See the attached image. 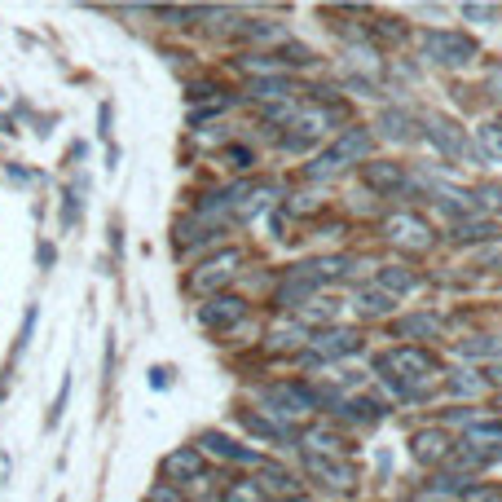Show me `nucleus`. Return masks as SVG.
<instances>
[{
    "instance_id": "nucleus-12",
    "label": "nucleus",
    "mask_w": 502,
    "mask_h": 502,
    "mask_svg": "<svg viewBox=\"0 0 502 502\" xmlns=\"http://www.w3.org/2000/svg\"><path fill=\"white\" fill-rule=\"evenodd\" d=\"M410 454H414V463H424V467L445 463V458L454 454L450 432H441V427H424V432H414V436H410Z\"/></svg>"
},
{
    "instance_id": "nucleus-32",
    "label": "nucleus",
    "mask_w": 502,
    "mask_h": 502,
    "mask_svg": "<svg viewBox=\"0 0 502 502\" xmlns=\"http://www.w3.org/2000/svg\"><path fill=\"white\" fill-rule=\"evenodd\" d=\"M36 318H40V309L31 304V309H26V318H23V330H18V344H14V357H23V352H26V344H31V330H36Z\"/></svg>"
},
{
    "instance_id": "nucleus-17",
    "label": "nucleus",
    "mask_w": 502,
    "mask_h": 502,
    "mask_svg": "<svg viewBox=\"0 0 502 502\" xmlns=\"http://www.w3.org/2000/svg\"><path fill=\"white\" fill-rule=\"evenodd\" d=\"M313 335H309V327H300V318L296 322H277L274 330H269V340H265V349L269 352H296L304 349Z\"/></svg>"
},
{
    "instance_id": "nucleus-3",
    "label": "nucleus",
    "mask_w": 502,
    "mask_h": 502,
    "mask_svg": "<svg viewBox=\"0 0 502 502\" xmlns=\"http://www.w3.org/2000/svg\"><path fill=\"white\" fill-rule=\"evenodd\" d=\"M238 265H243V251H238V247H225V251H216V256H207L199 269L190 274V291H199V296L221 291L229 277L238 274Z\"/></svg>"
},
{
    "instance_id": "nucleus-21",
    "label": "nucleus",
    "mask_w": 502,
    "mask_h": 502,
    "mask_svg": "<svg viewBox=\"0 0 502 502\" xmlns=\"http://www.w3.org/2000/svg\"><path fill=\"white\" fill-rule=\"evenodd\" d=\"M375 287H379V291H388V296L397 300V296H405V291H414V287H419V274H414V269H405V265H388V269H379Z\"/></svg>"
},
{
    "instance_id": "nucleus-30",
    "label": "nucleus",
    "mask_w": 502,
    "mask_h": 502,
    "mask_svg": "<svg viewBox=\"0 0 502 502\" xmlns=\"http://www.w3.org/2000/svg\"><path fill=\"white\" fill-rule=\"evenodd\" d=\"M221 502H260V489H256V480H234Z\"/></svg>"
},
{
    "instance_id": "nucleus-25",
    "label": "nucleus",
    "mask_w": 502,
    "mask_h": 502,
    "mask_svg": "<svg viewBox=\"0 0 502 502\" xmlns=\"http://www.w3.org/2000/svg\"><path fill=\"white\" fill-rule=\"evenodd\" d=\"M489 379L480 371H450V397H485Z\"/></svg>"
},
{
    "instance_id": "nucleus-9",
    "label": "nucleus",
    "mask_w": 502,
    "mask_h": 502,
    "mask_svg": "<svg viewBox=\"0 0 502 502\" xmlns=\"http://www.w3.org/2000/svg\"><path fill=\"white\" fill-rule=\"evenodd\" d=\"M243 318H247V300H238V296H212L207 304H199V322L207 330H229Z\"/></svg>"
},
{
    "instance_id": "nucleus-10",
    "label": "nucleus",
    "mask_w": 502,
    "mask_h": 502,
    "mask_svg": "<svg viewBox=\"0 0 502 502\" xmlns=\"http://www.w3.org/2000/svg\"><path fill=\"white\" fill-rule=\"evenodd\" d=\"M304 467H309V476L318 480L322 489H352L357 485V472H352L344 458H318V454H304Z\"/></svg>"
},
{
    "instance_id": "nucleus-29",
    "label": "nucleus",
    "mask_w": 502,
    "mask_h": 502,
    "mask_svg": "<svg viewBox=\"0 0 502 502\" xmlns=\"http://www.w3.org/2000/svg\"><path fill=\"white\" fill-rule=\"evenodd\" d=\"M480 151H485V159L502 154V120H498V124H485V128H480Z\"/></svg>"
},
{
    "instance_id": "nucleus-11",
    "label": "nucleus",
    "mask_w": 502,
    "mask_h": 502,
    "mask_svg": "<svg viewBox=\"0 0 502 502\" xmlns=\"http://www.w3.org/2000/svg\"><path fill=\"white\" fill-rule=\"evenodd\" d=\"M318 287H322V282L313 277V269H309V265H296L291 274L282 277V287L274 291V304H277V309H296V304H309Z\"/></svg>"
},
{
    "instance_id": "nucleus-40",
    "label": "nucleus",
    "mask_w": 502,
    "mask_h": 502,
    "mask_svg": "<svg viewBox=\"0 0 502 502\" xmlns=\"http://www.w3.org/2000/svg\"><path fill=\"white\" fill-rule=\"evenodd\" d=\"M485 84H489V93H494V98L502 101V67H494V71H489V79H485Z\"/></svg>"
},
{
    "instance_id": "nucleus-19",
    "label": "nucleus",
    "mask_w": 502,
    "mask_h": 502,
    "mask_svg": "<svg viewBox=\"0 0 502 502\" xmlns=\"http://www.w3.org/2000/svg\"><path fill=\"white\" fill-rule=\"evenodd\" d=\"M291 93H296V84L287 76H260L247 84V98L256 101H291Z\"/></svg>"
},
{
    "instance_id": "nucleus-5",
    "label": "nucleus",
    "mask_w": 502,
    "mask_h": 502,
    "mask_svg": "<svg viewBox=\"0 0 502 502\" xmlns=\"http://www.w3.org/2000/svg\"><path fill=\"white\" fill-rule=\"evenodd\" d=\"M383 238L392 243V247H405V251H427L436 238H432V225L419 221L414 212H397V216H388L383 221Z\"/></svg>"
},
{
    "instance_id": "nucleus-2",
    "label": "nucleus",
    "mask_w": 502,
    "mask_h": 502,
    "mask_svg": "<svg viewBox=\"0 0 502 502\" xmlns=\"http://www.w3.org/2000/svg\"><path fill=\"white\" fill-rule=\"evenodd\" d=\"M419 49H424L427 62L450 67V71H463V67H472V62H476L480 45L472 40V36H463V31H424Z\"/></svg>"
},
{
    "instance_id": "nucleus-13",
    "label": "nucleus",
    "mask_w": 502,
    "mask_h": 502,
    "mask_svg": "<svg viewBox=\"0 0 502 502\" xmlns=\"http://www.w3.org/2000/svg\"><path fill=\"white\" fill-rule=\"evenodd\" d=\"M163 480L168 485H185V480H203V450L199 445H181V450H173L168 458H163Z\"/></svg>"
},
{
    "instance_id": "nucleus-22",
    "label": "nucleus",
    "mask_w": 502,
    "mask_h": 502,
    "mask_svg": "<svg viewBox=\"0 0 502 502\" xmlns=\"http://www.w3.org/2000/svg\"><path fill=\"white\" fill-rule=\"evenodd\" d=\"M388 414V405L383 402H371V397H352V402H340V419H349V424H379Z\"/></svg>"
},
{
    "instance_id": "nucleus-6",
    "label": "nucleus",
    "mask_w": 502,
    "mask_h": 502,
    "mask_svg": "<svg viewBox=\"0 0 502 502\" xmlns=\"http://www.w3.org/2000/svg\"><path fill=\"white\" fill-rule=\"evenodd\" d=\"M309 352H313L318 361L352 357V352H361V330H352V327H327V330H318V335L309 340Z\"/></svg>"
},
{
    "instance_id": "nucleus-26",
    "label": "nucleus",
    "mask_w": 502,
    "mask_h": 502,
    "mask_svg": "<svg viewBox=\"0 0 502 502\" xmlns=\"http://www.w3.org/2000/svg\"><path fill=\"white\" fill-rule=\"evenodd\" d=\"M458 357H485V361H494V357H502V340H494V335L463 340V344H458Z\"/></svg>"
},
{
    "instance_id": "nucleus-41",
    "label": "nucleus",
    "mask_w": 502,
    "mask_h": 502,
    "mask_svg": "<svg viewBox=\"0 0 502 502\" xmlns=\"http://www.w3.org/2000/svg\"><path fill=\"white\" fill-rule=\"evenodd\" d=\"M36 256H40V265H45V269H49L53 260H58V251H53L49 243H40V251H36Z\"/></svg>"
},
{
    "instance_id": "nucleus-4",
    "label": "nucleus",
    "mask_w": 502,
    "mask_h": 502,
    "mask_svg": "<svg viewBox=\"0 0 502 502\" xmlns=\"http://www.w3.org/2000/svg\"><path fill=\"white\" fill-rule=\"evenodd\" d=\"M265 414L269 419H300V414H309V410H318V402H313V388H300V383H277V388H265Z\"/></svg>"
},
{
    "instance_id": "nucleus-16",
    "label": "nucleus",
    "mask_w": 502,
    "mask_h": 502,
    "mask_svg": "<svg viewBox=\"0 0 502 502\" xmlns=\"http://www.w3.org/2000/svg\"><path fill=\"white\" fill-rule=\"evenodd\" d=\"M199 445L203 450H212L216 458H229V463H260V454L247 450V445H238V441H229L225 432H203Z\"/></svg>"
},
{
    "instance_id": "nucleus-37",
    "label": "nucleus",
    "mask_w": 502,
    "mask_h": 502,
    "mask_svg": "<svg viewBox=\"0 0 502 502\" xmlns=\"http://www.w3.org/2000/svg\"><path fill=\"white\" fill-rule=\"evenodd\" d=\"M467 502H502V489H480V485H472V489H467Z\"/></svg>"
},
{
    "instance_id": "nucleus-24",
    "label": "nucleus",
    "mask_w": 502,
    "mask_h": 502,
    "mask_svg": "<svg viewBox=\"0 0 502 502\" xmlns=\"http://www.w3.org/2000/svg\"><path fill=\"white\" fill-rule=\"evenodd\" d=\"M498 238V225L494 221H463V225H454V234H450V243H458V247H467V243H494Z\"/></svg>"
},
{
    "instance_id": "nucleus-15",
    "label": "nucleus",
    "mask_w": 502,
    "mask_h": 502,
    "mask_svg": "<svg viewBox=\"0 0 502 502\" xmlns=\"http://www.w3.org/2000/svg\"><path fill=\"white\" fill-rule=\"evenodd\" d=\"M379 137H388V141H414L419 137V124H414V115L402 110V106H388L383 115H379Z\"/></svg>"
},
{
    "instance_id": "nucleus-39",
    "label": "nucleus",
    "mask_w": 502,
    "mask_h": 502,
    "mask_svg": "<svg viewBox=\"0 0 502 502\" xmlns=\"http://www.w3.org/2000/svg\"><path fill=\"white\" fill-rule=\"evenodd\" d=\"M168 383H173V371H168V366L151 371V388H168Z\"/></svg>"
},
{
    "instance_id": "nucleus-7",
    "label": "nucleus",
    "mask_w": 502,
    "mask_h": 502,
    "mask_svg": "<svg viewBox=\"0 0 502 502\" xmlns=\"http://www.w3.org/2000/svg\"><path fill=\"white\" fill-rule=\"evenodd\" d=\"M424 132H427V141L445 154V159H467V154H472V146H467V132L454 124L450 115H427Z\"/></svg>"
},
{
    "instance_id": "nucleus-27",
    "label": "nucleus",
    "mask_w": 502,
    "mask_h": 502,
    "mask_svg": "<svg viewBox=\"0 0 502 502\" xmlns=\"http://www.w3.org/2000/svg\"><path fill=\"white\" fill-rule=\"evenodd\" d=\"M467 441L472 445H489V450H502V424H472V432H467Z\"/></svg>"
},
{
    "instance_id": "nucleus-36",
    "label": "nucleus",
    "mask_w": 502,
    "mask_h": 502,
    "mask_svg": "<svg viewBox=\"0 0 502 502\" xmlns=\"http://www.w3.org/2000/svg\"><path fill=\"white\" fill-rule=\"evenodd\" d=\"M463 14H467V18H485V23H494V18H498V9H494V5H463Z\"/></svg>"
},
{
    "instance_id": "nucleus-34",
    "label": "nucleus",
    "mask_w": 502,
    "mask_h": 502,
    "mask_svg": "<svg viewBox=\"0 0 502 502\" xmlns=\"http://www.w3.org/2000/svg\"><path fill=\"white\" fill-rule=\"evenodd\" d=\"M146 502H185V494H181L176 485H168V480H159L151 494H146Z\"/></svg>"
},
{
    "instance_id": "nucleus-31",
    "label": "nucleus",
    "mask_w": 502,
    "mask_h": 502,
    "mask_svg": "<svg viewBox=\"0 0 502 502\" xmlns=\"http://www.w3.org/2000/svg\"><path fill=\"white\" fill-rule=\"evenodd\" d=\"M67 402H71V375L62 379V388H58V397H53V405H49V427L62 424V410H67Z\"/></svg>"
},
{
    "instance_id": "nucleus-20",
    "label": "nucleus",
    "mask_w": 502,
    "mask_h": 502,
    "mask_svg": "<svg viewBox=\"0 0 502 502\" xmlns=\"http://www.w3.org/2000/svg\"><path fill=\"white\" fill-rule=\"evenodd\" d=\"M441 327H445V322H441L436 313H414V318H402V322H397V335H402V340H441Z\"/></svg>"
},
{
    "instance_id": "nucleus-28",
    "label": "nucleus",
    "mask_w": 502,
    "mask_h": 502,
    "mask_svg": "<svg viewBox=\"0 0 502 502\" xmlns=\"http://www.w3.org/2000/svg\"><path fill=\"white\" fill-rule=\"evenodd\" d=\"M238 36H243V40H282V26H274V23H243V26H238Z\"/></svg>"
},
{
    "instance_id": "nucleus-14",
    "label": "nucleus",
    "mask_w": 502,
    "mask_h": 502,
    "mask_svg": "<svg viewBox=\"0 0 502 502\" xmlns=\"http://www.w3.org/2000/svg\"><path fill=\"white\" fill-rule=\"evenodd\" d=\"M366 185H371V190H379V194H402L405 185H410V176H405L402 163L379 159V163H366Z\"/></svg>"
},
{
    "instance_id": "nucleus-8",
    "label": "nucleus",
    "mask_w": 502,
    "mask_h": 502,
    "mask_svg": "<svg viewBox=\"0 0 502 502\" xmlns=\"http://www.w3.org/2000/svg\"><path fill=\"white\" fill-rule=\"evenodd\" d=\"M256 489H260V498H277V502H300L304 498V485L287 467H274V463H260V472H256Z\"/></svg>"
},
{
    "instance_id": "nucleus-18",
    "label": "nucleus",
    "mask_w": 502,
    "mask_h": 502,
    "mask_svg": "<svg viewBox=\"0 0 502 502\" xmlns=\"http://www.w3.org/2000/svg\"><path fill=\"white\" fill-rule=\"evenodd\" d=\"M238 424L247 427L251 436H260V441H291L296 436L287 424H277L269 414H256V410H238Z\"/></svg>"
},
{
    "instance_id": "nucleus-33",
    "label": "nucleus",
    "mask_w": 502,
    "mask_h": 502,
    "mask_svg": "<svg viewBox=\"0 0 502 502\" xmlns=\"http://www.w3.org/2000/svg\"><path fill=\"white\" fill-rule=\"evenodd\" d=\"M476 203H489L494 212H502V181H485L476 190Z\"/></svg>"
},
{
    "instance_id": "nucleus-35",
    "label": "nucleus",
    "mask_w": 502,
    "mask_h": 502,
    "mask_svg": "<svg viewBox=\"0 0 502 502\" xmlns=\"http://www.w3.org/2000/svg\"><path fill=\"white\" fill-rule=\"evenodd\" d=\"M76 212H79V194L67 190V203H62V225H76Z\"/></svg>"
},
{
    "instance_id": "nucleus-38",
    "label": "nucleus",
    "mask_w": 502,
    "mask_h": 502,
    "mask_svg": "<svg viewBox=\"0 0 502 502\" xmlns=\"http://www.w3.org/2000/svg\"><path fill=\"white\" fill-rule=\"evenodd\" d=\"M229 159H234V168H251V151L243 146H229Z\"/></svg>"
},
{
    "instance_id": "nucleus-1",
    "label": "nucleus",
    "mask_w": 502,
    "mask_h": 502,
    "mask_svg": "<svg viewBox=\"0 0 502 502\" xmlns=\"http://www.w3.org/2000/svg\"><path fill=\"white\" fill-rule=\"evenodd\" d=\"M371 151H375V132H371V128H361V124H352V128L340 132V141H335L330 151H322L313 163H309V168H304V176H309V181H327V176L344 173L349 163H361Z\"/></svg>"
},
{
    "instance_id": "nucleus-23",
    "label": "nucleus",
    "mask_w": 502,
    "mask_h": 502,
    "mask_svg": "<svg viewBox=\"0 0 502 502\" xmlns=\"http://www.w3.org/2000/svg\"><path fill=\"white\" fill-rule=\"evenodd\" d=\"M392 309H397V300H392L388 291H379V287L357 291V313H361V318H392Z\"/></svg>"
}]
</instances>
